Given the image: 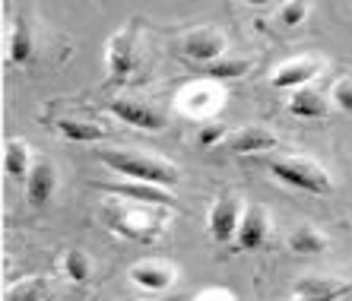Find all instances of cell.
<instances>
[{
    "mask_svg": "<svg viewBox=\"0 0 352 301\" xmlns=\"http://www.w3.org/2000/svg\"><path fill=\"white\" fill-rule=\"evenodd\" d=\"M64 269H67V276L74 279V282H86V279L92 276V263H89V257H86L82 251H67Z\"/></svg>",
    "mask_w": 352,
    "mask_h": 301,
    "instance_id": "cell-20",
    "label": "cell"
},
{
    "mask_svg": "<svg viewBox=\"0 0 352 301\" xmlns=\"http://www.w3.org/2000/svg\"><path fill=\"white\" fill-rule=\"evenodd\" d=\"M3 171H7L10 178H29V149H25L23 140H10L7 149H3Z\"/></svg>",
    "mask_w": 352,
    "mask_h": 301,
    "instance_id": "cell-15",
    "label": "cell"
},
{
    "mask_svg": "<svg viewBox=\"0 0 352 301\" xmlns=\"http://www.w3.org/2000/svg\"><path fill=\"white\" fill-rule=\"evenodd\" d=\"M58 188V175H54V165L51 162H35L29 178H25V200L32 206H45L54 197Z\"/></svg>",
    "mask_w": 352,
    "mask_h": 301,
    "instance_id": "cell-5",
    "label": "cell"
},
{
    "mask_svg": "<svg viewBox=\"0 0 352 301\" xmlns=\"http://www.w3.org/2000/svg\"><path fill=\"white\" fill-rule=\"evenodd\" d=\"M222 133H226V127H222V124H210V127H204V131H200V146L204 149H213L216 143H219L222 140Z\"/></svg>",
    "mask_w": 352,
    "mask_h": 301,
    "instance_id": "cell-23",
    "label": "cell"
},
{
    "mask_svg": "<svg viewBox=\"0 0 352 301\" xmlns=\"http://www.w3.org/2000/svg\"><path fill=\"white\" fill-rule=\"evenodd\" d=\"M289 247H292L295 254H324L327 251V238L311 225H298L292 235H289Z\"/></svg>",
    "mask_w": 352,
    "mask_h": 301,
    "instance_id": "cell-16",
    "label": "cell"
},
{
    "mask_svg": "<svg viewBox=\"0 0 352 301\" xmlns=\"http://www.w3.org/2000/svg\"><path fill=\"white\" fill-rule=\"evenodd\" d=\"M248 70H251V64L248 60H216V64H210L204 70L210 80H238V76H245Z\"/></svg>",
    "mask_w": 352,
    "mask_h": 301,
    "instance_id": "cell-19",
    "label": "cell"
},
{
    "mask_svg": "<svg viewBox=\"0 0 352 301\" xmlns=\"http://www.w3.org/2000/svg\"><path fill=\"white\" fill-rule=\"evenodd\" d=\"M58 131L64 133L67 140H74V143H96V140L105 137V131L98 127V124H89V121H58Z\"/></svg>",
    "mask_w": 352,
    "mask_h": 301,
    "instance_id": "cell-18",
    "label": "cell"
},
{
    "mask_svg": "<svg viewBox=\"0 0 352 301\" xmlns=\"http://www.w3.org/2000/svg\"><path fill=\"white\" fill-rule=\"evenodd\" d=\"M29 57H32V32H29V23L19 16L13 23V32H10V60L29 64Z\"/></svg>",
    "mask_w": 352,
    "mask_h": 301,
    "instance_id": "cell-17",
    "label": "cell"
},
{
    "mask_svg": "<svg viewBox=\"0 0 352 301\" xmlns=\"http://www.w3.org/2000/svg\"><path fill=\"white\" fill-rule=\"evenodd\" d=\"M333 102L343 108V111H352V80H343L340 86H336V89H333Z\"/></svg>",
    "mask_w": 352,
    "mask_h": 301,
    "instance_id": "cell-24",
    "label": "cell"
},
{
    "mask_svg": "<svg viewBox=\"0 0 352 301\" xmlns=\"http://www.w3.org/2000/svg\"><path fill=\"white\" fill-rule=\"evenodd\" d=\"M314 74H318V64H311V60H295V64L279 67L276 74H273V86H276V89H295L298 92V86L308 82Z\"/></svg>",
    "mask_w": 352,
    "mask_h": 301,
    "instance_id": "cell-12",
    "label": "cell"
},
{
    "mask_svg": "<svg viewBox=\"0 0 352 301\" xmlns=\"http://www.w3.org/2000/svg\"><path fill=\"white\" fill-rule=\"evenodd\" d=\"M105 190H111V194H118V197H133V200H143V203H156V206H168V203H175L172 197L165 194L162 188H153V184H108Z\"/></svg>",
    "mask_w": 352,
    "mask_h": 301,
    "instance_id": "cell-14",
    "label": "cell"
},
{
    "mask_svg": "<svg viewBox=\"0 0 352 301\" xmlns=\"http://www.w3.org/2000/svg\"><path fill=\"white\" fill-rule=\"evenodd\" d=\"M133 70V25L124 29L111 38V48H108V74L121 80Z\"/></svg>",
    "mask_w": 352,
    "mask_h": 301,
    "instance_id": "cell-8",
    "label": "cell"
},
{
    "mask_svg": "<svg viewBox=\"0 0 352 301\" xmlns=\"http://www.w3.org/2000/svg\"><path fill=\"white\" fill-rule=\"evenodd\" d=\"M289 111H292L295 118H305V121H318V118L327 114V102L314 89H298L289 98Z\"/></svg>",
    "mask_w": 352,
    "mask_h": 301,
    "instance_id": "cell-13",
    "label": "cell"
},
{
    "mask_svg": "<svg viewBox=\"0 0 352 301\" xmlns=\"http://www.w3.org/2000/svg\"><path fill=\"white\" fill-rule=\"evenodd\" d=\"M238 222H241V216H238L235 197L216 200L213 210H210V235H213L216 241H229V238L238 232Z\"/></svg>",
    "mask_w": 352,
    "mask_h": 301,
    "instance_id": "cell-7",
    "label": "cell"
},
{
    "mask_svg": "<svg viewBox=\"0 0 352 301\" xmlns=\"http://www.w3.org/2000/svg\"><path fill=\"white\" fill-rule=\"evenodd\" d=\"M238 251H257L267 238V212L261 206H248V212L238 222Z\"/></svg>",
    "mask_w": 352,
    "mask_h": 301,
    "instance_id": "cell-6",
    "label": "cell"
},
{
    "mask_svg": "<svg viewBox=\"0 0 352 301\" xmlns=\"http://www.w3.org/2000/svg\"><path fill=\"white\" fill-rule=\"evenodd\" d=\"M98 159L124 178L137 181V184H153V188H175L178 184V171L172 165L159 162V159H146L137 153H115V149H102Z\"/></svg>",
    "mask_w": 352,
    "mask_h": 301,
    "instance_id": "cell-1",
    "label": "cell"
},
{
    "mask_svg": "<svg viewBox=\"0 0 352 301\" xmlns=\"http://www.w3.org/2000/svg\"><path fill=\"white\" fill-rule=\"evenodd\" d=\"M298 301H340V295H324V298H298Z\"/></svg>",
    "mask_w": 352,
    "mask_h": 301,
    "instance_id": "cell-25",
    "label": "cell"
},
{
    "mask_svg": "<svg viewBox=\"0 0 352 301\" xmlns=\"http://www.w3.org/2000/svg\"><path fill=\"white\" fill-rule=\"evenodd\" d=\"M131 279L140 289H146V292H162V289L172 285L175 269L162 267V263H140V267L131 269Z\"/></svg>",
    "mask_w": 352,
    "mask_h": 301,
    "instance_id": "cell-9",
    "label": "cell"
},
{
    "mask_svg": "<svg viewBox=\"0 0 352 301\" xmlns=\"http://www.w3.org/2000/svg\"><path fill=\"white\" fill-rule=\"evenodd\" d=\"M108 111L115 114V118H121L124 124L140 127V131H162L165 127V118L156 111V108L140 105V102H131V98H118V102H111Z\"/></svg>",
    "mask_w": 352,
    "mask_h": 301,
    "instance_id": "cell-4",
    "label": "cell"
},
{
    "mask_svg": "<svg viewBox=\"0 0 352 301\" xmlns=\"http://www.w3.org/2000/svg\"><path fill=\"white\" fill-rule=\"evenodd\" d=\"M305 16H308V3H286L279 10V23L283 25H298Z\"/></svg>",
    "mask_w": 352,
    "mask_h": 301,
    "instance_id": "cell-22",
    "label": "cell"
},
{
    "mask_svg": "<svg viewBox=\"0 0 352 301\" xmlns=\"http://www.w3.org/2000/svg\"><path fill=\"white\" fill-rule=\"evenodd\" d=\"M38 298H41V282H38V279L13 285V289L3 295V301H38Z\"/></svg>",
    "mask_w": 352,
    "mask_h": 301,
    "instance_id": "cell-21",
    "label": "cell"
},
{
    "mask_svg": "<svg viewBox=\"0 0 352 301\" xmlns=\"http://www.w3.org/2000/svg\"><path fill=\"white\" fill-rule=\"evenodd\" d=\"M181 51H184V57H190V60H197V64H216V60H222V51H226V38H222L219 32H210V29H200V32L188 35V38L181 41Z\"/></svg>",
    "mask_w": 352,
    "mask_h": 301,
    "instance_id": "cell-3",
    "label": "cell"
},
{
    "mask_svg": "<svg viewBox=\"0 0 352 301\" xmlns=\"http://www.w3.org/2000/svg\"><path fill=\"white\" fill-rule=\"evenodd\" d=\"M273 146H276V137H273V133L261 131V127H248V131L232 137L229 153L248 155V153H263V149H273Z\"/></svg>",
    "mask_w": 352,
    "mask_h": 301,
    "instance_id": "cell-10",
    "label": "cell"
},
{
    "mask_svg": "<svg viewBox=\"0 0 352 301\" xmlns=\"http://www.w3.org/2000/svg\"><path fill=\"white\" fill-rule=\"evenodd\" d=\"M295 295L298 298H324V295H352V285L343 282H333V279H320V276H308V279H298L295 282Z\"/></svg>",
    "mask_w": 352,
    "mask_h": 301,
    "instance_id": "cell-11",
    "label": "cell"
},
{
    "mask_svg": "<svg viewBox=\"0 0 352 301\" xmlns=\"http://www.w3.org/2000/svg\"><path fill=\"white\" fill-rule=\"evenodd\" d=\"M270 171L283 181V184L298 188V190H305V194H330V178L311 162H298V159H273Z\"/></svg>",
    "mask_w": 352,
    "mask_h": 301,
    "instance_id": "cell-2",
    "label": "cell"
}]
</instances>
